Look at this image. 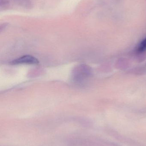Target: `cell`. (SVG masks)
<instances>
[{"label":"cell","mask_w":146,"mask_h":146,"mask_svg":"<svg viewBox=\"0 0 146 146\" xmlns=\"http://www.w3.org/2000/svg\"><path fill=\"white\" fill-rule=\"evenodd\" d=\"M39 63L37 59L32 56L25 55L15 59L10 62L9 64L11 65H37Z\"/></svg>","instance_id":"cell-1"},{"label":"cell","mask_w":146,"mask_h":146,"mask_svg":"<svg viewBox=\"0 0 146 146\" xmlns=\"http://www.w3.org/2000/svg\"><path fill=\"white\" fill-rule=\"evenodd\" d=\"M85 66H79L75 70L74 73L75 80L77 82H81V80H83L85 77V75H86L85 73Z\"/></svg>","instance_id":"cell-2"},{"label":"cell","mask_w":146,"mask_h":146,"mask_svg":"<svg viewBox=\"0 0 146 146\" xmlns=\"http://www.w3.org/2000/svg\"><path fill=\"white\" fill-rule=\"evenodd\" d=\"M16 1L19 6L26 9H31L33 7V3L31 0H17Z\"/></svg>","instance_id":"cell-3"},{"label":"cell","mask_w":146,"mask_h":146,"mask_svg":"<svg viewBox=\"0 0 146 146\" xmlns=\"http://www.w3.org/2000/svg\"><path fill=\"white\" fill-rule=\"evenodd\" d=\"M146 50V38L143 39L137 48V52L139 53H141L145 52Z\"/></svg>","instance_id":"cell-4"},{"label":"cell","mask_w":146,"mask_h":146,"mask_svg":"<svg viewBox=\"0 0 146 146\" xmlns=\"http://www.w3.org/2000/svg\"><path fill=\"white\" fill-rule=\"evenodd\" d=\"M9 7V2L8 0H1L0 7L1 9L5 10L8 9Z\"/></svg>","instance_id":"cell-5"},{"label":"cell","mask_w":146,"mask_h":146,"mask_svg":"<svg viewBox=\"0 0 146 146\" xmlns=\"http://www.w3.org/2000/svg\"><path fill=\"white\" fill-rule=\"evenodd\" d=\"M15 1H17V0H15Z\"/></svg>","instance_id":"cell-6"}]
</instances>
